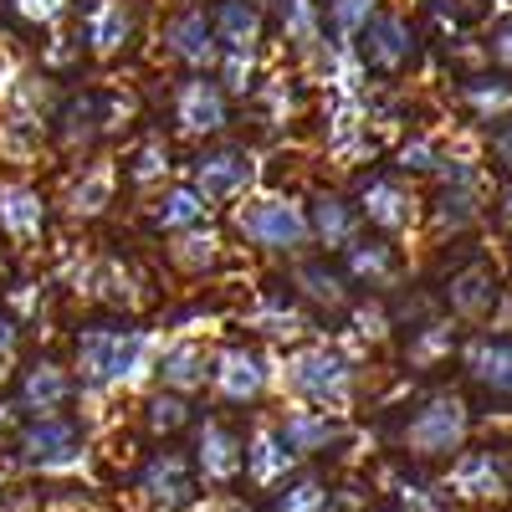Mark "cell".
<instances>
[{"instance_id": "31", "label": "cell", "mask_w": 512, "mask_h": 512, "mask_svg": "<svg viewBox=\"0 0 512 512\" xmlns=\"http://www.w3.org/2000/svg\"><path fill=\"white\" fill-rule=\"evenodd\" d=\"M297 466V451L282 441V431H272V425H262L251 441H246V477L256 487H277L287 482V472Z\"/></svg>"}, {"instance_id": "26", "label": "cell", "mask_w": 512, "mask_h": 512, "mask_svg": "<svg viewBox=\"0 0 512 512\" xmlns=\"http://www.w3.org/2000/svg\"><path fill=\"white\" fill-rule=\"evenodd\" d=\"M210 26H216L226 52H246V47H262L267 11H262V0H216Z\"/></svg>"}, {"instance_id": "56", "label": "cell", "mask_w": 512, "mask_h": 512, "mask_svg": "<svg viewBox=\"0 0 512 512\" xmlns=\"http://www.w3.org/2000/svg\"><path fill=\"white\" fill-rule=\"evenodd\" d=\"M487 6H492L497 16H512V0H487Z\"/></svg>"}, {"instance_id": "55", "label": "cell", "mask_w": 512, "mask_h": 512, "mask_svg": "<svg viewBox=\"0 0 512 512\" xmlns=\"http://www.w3.org/2000/svg\"><path fill=\"white\" fill-rule=\"evenodd\" d=\"M492 159H497V164L507 169V175H512V118L492 128Z\"/></svg>"}, {"instance_id": "46", "label": "cell", "mask_w": 512, "mask_h": 512, "mask_svg": "<svg viewBox=\"0 0 512 512\" xmlns=\"http://www.w3.org/2000/svg\"><path fill=\"white\" fill-rule=\"evenodd\" d=\"M390 328H395V318H390V308H384V303H354L349 308V333L364 338V344H384Z\"/></svg>"}, {"instance_id": "34", "label": "cell", "mask_w": 512, "mask_h": 512, "mask_svg": "<svg viewBox=\"0 0 512 512\" xmlns=\"http://www.w3.org/2000/svg\"><path fill=\"white\" fill-rule=\"evenodd\" d=\"M344 277H349V282H364V287H390V282H395V246L359 236V241L344 251Z\"/></svg>"}, {"instance_id": "22", "label": "cell", "mask_w": 512, "mask_h": 512, "mask_svg": "<svg viewBox=\"0 0 512 512\" xmlns=\"http://www.w3.org/2000/svg\"><path fill=\"white\" fill-rule=\"evenodd\" d=\"M308 72L328 88V98H364V82H369V62L359 47H323L308 57Z\"/></svg>"}, {"instance_id": "15", "label": "cell", "mask_w": 512, "mask_h": 512, "mask_svg": "<svg viewBox=\"0 0 512 512\" xmlns=\"http://www.w3.org/2000/svg\"><path fill=\"white\" fill-rule=\"evenodd\" d=\"M77 41L93 57H118L128 41H134V6H128V0H93V6L82 11Z\"/></svg>"}, {"instance_id": "53", "label": "cell", "mask_w": 512, "mask_h": 512, "mask_svg": "<svg viewBox=\"0 0 512 512\" xmlns=\"http://www.w3.org/2000/svg\"><path fill=\"white\" fill-rule=\"evenodd\" d=\"M21 349V318L16 313H0V364H11Z\"/></svg>"}, {"instance_id": "59", "label": "cell", "mask_w": 512, "mask_h": 512, "mask_svg": "<svg viewBox=\"0 0 512 512\" xmlns=\"http://www.w3.org/2000/svg\"><path fill=\"white\" fill-rule=\"evenodd\" d=\"M0 379H6V364H0Z\"/></svg>"}, {"instance_id": "38", "label": "cell", "mask_w": 512, "mask_h": 512, "mask_svg": "<svg viewBox=\"0 0 512 512\" xmlns=\"http://www.w3.org/2000/svg\"><path fill=\"white\" fill-rule=\"evenodd\" d=\"M456 349V328L451 318H431V323H420L415 338H410V349H405V364L410 369H436L441 359H451Z\"/></svg>"}, {"instance_id": "5", "label": "cell", "mask_w": 512, "mask_h": 512, "mask_svg": "<svg viewBox=\"0 0 512 512\" xmlns=\"http://www.w3.org/2000/svg\"><path fill=\"white\" fill-rule=\"evenodd\" d=\"M256 175H262V159L251 149H205L195 164H190V185L210 200V205H231V200H246L256 195Z\"/></svg>"}, {"instance_id": "23", "label": "cell", "mask_w": 512, "mask_h": 512, "mask_svg": "<svg viewBox=\"0 0 512 512\" xmlns=\"http://www.w3.org/2000/svg\"><path fill=\"white\" fill-rule=\"evenodd\" d=\"M282 441L297 451V456H318V451H333L338 441H344V425H338V415L328 410H313V405H292L282 415Z\"/></svg>"}, {"instance_id": "4", "label": "cell", "mask_w": 512, "mask_h": 512, "mask_svg": "<svg viewBox=\"0 0 512 512\" xmlns=\"http://www.w3.org/2000/svg\"><path fill=\"white\" fill-rule=\"evenodd\" d=\"M21 461L36 466L47 477H67V472H88V451H82V425L67 420V415H52V420H31L21 441H16Z\"/></svg>"}, {"instance_id": "12", "label": "cell", "mask_w": 512, "mask_h": 512, "mask_svg": "<svg viewBox=\"0 0 512 512\" xmlns=\"http://www.w3.org/2000/svg\"><path fill=\"white\" fill-rule=\"evenodd\" d=\"M359 52H364V62H369L374 72H400V67L415 62L420 36H415V26H410L405 16L379 11V16L369 21V31L359 36Z\"/></svg>"}, {"instance_id": "44", "label": "cell", "mask_w": 512, "mask_h": 512, "mask_svg": "<svg viewBox=\"0 0 512 512\" xmlns=\"http://www.w3.org/2000/svg\"><path fill=\"white\" fill-rule=\"evenodd\" d=\"M256 98H262L272 128H287V123L297 118V108H303V98H297V82H292V77H267L262 88H256Z\"/></svg>"}, {"instance_id": "6", "label": "cell", "mask_w": 512, "mask_h": 512, "mask_svg": "<svg viewBox=\"0 0 512 512\" xmlns=\"http://www.w3.org/2000/svg\"><path fill=\"white\" fill-rule=\"evenodd\" d=\"M277 384H282V354H256V349H221L216 354V379H210V390H216L226 405H251L267 390H277Z\"/></svg>"}, {"instance_id": "39", "label": "cell", "mask_w": 512, "mask_h": 512, "mask_svg": "<svg viewBox=\"0 0 512 512\" xmlns=\"http://www.w3.org/2000/svg\"><path fill=\"white\" fill-rule=\"evenodd\" d=\"M379 16V0H328V31L333 47H359V36Z\"/></svg>"}, {"instance_id": "40", "label": "cell", "mask_w": 512, "mask_h": 512, "mask_svg": "<svg viewBox=\"0 0 512 512\" xmlns=\"http://www.w3.org/2000/svg\"><path fill=\"white\" fill-rule=\"evenodd\" d=\"M169 169H175V159H169V144L164 139H144L134 149V159H128V185L134 190H164Z\"/></svg>"}, {"instance_id": "13", "label": "cell", "mask_w": 512, "mask_h": 512, "mask_svg": "<svg viewBox=\"0 0 512 512\" xmlns=\"http://www.w3.org/2000/svg\"><path fill=\"white\" fill-rule=\"evenodd\" d=\"M195 472L210 482V487H226L246 472V446L236 431H226L221 420H205L200 436H195Z\"/></svg>"}, {"instance_id": "18", "label": "cell", "mask_w": 512, "mask_h": 512, "mask_svg": "<svg viewBox=\"0 0 512 512\" xmlns=\"http://www.w3.org/2000/svg\"><path fill=\"white\" fill-rule=\"evenodd\" d=\"M139 492L144 502L164 507V512H175L195 497V472H190V461L180 451H159L144 461V472H139Z\"/></svg>"}, {"instance_id": "57", "label": "cell", "mask_w": 512, "mask_h": 512, "mask_svg": "<svg viewBox=\"0 0 512 512\" xmlns=\"http://www.w3.org/2000/svg\"><path fill=\"white\" fill-rule=\"evenodd\" d=\"M502 221H512V195H507V205H502Z\"/></svg>"}, {"instance_id": "17", "label": "cell", "mask_w": 512, "mask_h": 512, "mask_svg": "<svg viewBox=\"0 0 512 512\" xmlns=\"http://www.w3.org/2000/svg\"><path fill=\"white\" fill-rule=\"evenodd\" d=\"M67 400H72V374H67V364H57V359H36V364L21 374V400H16V410H26L31 420H52V415H62Z\"/></svg>"}, {"instance_id": "2", "label": "cell", "mask_w": 512, "mask_h": 512, "mask_svg": "<svg viewBox=\"0 0 512 512\" xmlns=\"http://www.w3.org/2000/svg\"><path fill=\"white\" fill-rule=\"evenodd\" d=\"M277 390L297 395V405L349 415L354 390H359V364L338 344H297V349L282 354V384Z\"/></svg>"}, {"instance_id": "45", "label": "cell", "mask_w": 512, "mask_h": 512, "mask_svg": "<svg viewBox=\"0 0 512 512\" xmlns=\"http://www.w3.org/2000/svg\"><path fill=\"white\" fill-rule=\"evenodd\" d=\"M328 507H333V492L318 477H303L287 492H277V512H328Z\"/></svg>"}, {"instance_id": "21", "label": "cell", "mask_w": 512, "mask_h": 512, "mask_svg": "<svg viewBox=\"0 0 512 512\" xmlns=\"http://www.w3.org/2000/svg\"><path fill=\"white\" fill-rule=\"evenodd\" d=\"M123 323H88L72 338V369L82 374V390H103L108 395V369H113V349H118Z\"/></svg>"}, {"instance_id": "20", "label": "cell", "mask_w": 512, "mask_h": 512, "mask_svg": "<svg viewBox=\"0 0 512 512\" xmlns=\"http://www.w3.org/2000/svg\"><path fill=\"white\" fill-rule=\"evenodd\" d=\"M0 231H6L11 241H21V246L47 236V200H41L36 185H26V180L0 185Z\"/></svg>"}, {"instance_id": "16", "label": "cell", "mask_w": 512, "mask_h": 512, "mask_svg": "<svg viewBox=\"0 0 512 512\" xmlns=\"http://www.w3.org/2000/svg\"><path fill=\"white\" fill-rule=\"evenodd\" d=\"M52 128H57L62 154H88V149L108 134V98H103V93H77V98H67Z\"/></svg>"}, {"instance_id": "10", "label": "cell", "mask_w": 512, "mask_h": 512, "mask_svg": "<svg viewBox=\"0 0 512 512\" xmlns=\"http://www.w3.org/2000/svg\"><path fill=\"white\" fill-rule=\"evenodd\" d=\"M359 210H364V221H369L374 231L400 236V231H415V226H420L425 200H420L405 180L379 175V180H364V190H359Z\"/></svg>"}, {"instance_id": "1", "label": "cell", "mask_w": 512, "mask_h": 512, "mask_svg": "<svg viewBox=\"0 0 512 512\" xmlns=\"http://www.w3.org/2000/svg\"><path fill=\"white\" fill-rule=\"evenodd\" d=\"M231 231L262 256H308L318 246L313 236V210L292 195L256 190L231 205Z\"/></svg>"}, {"instance_id": "3", "label": "cell", "mask_w": 512, "mask_h": 512, "mask_svg": "<svg viewBox=\"0 0 512 512\" xmlns=\"http://www.w3.org/2000/svg\"><path fill=\"white\" fill-rule=\"evenodd\" d=\"M466 431H472V410H466V400L451 395V390H441V395H431V400H425V405L405 420L400 441H405L410 456L436 461V456L461 451V446H466Z\"/></svg>"}, {"instance_id": "42", "label": "cell", "mask_w": 512, "mask_h": 512, "mask_svg": "<svg viewBox=\"0 0 512 512\" xmlns=\"http://www.w3.org/2000/svg\"><path fill=\"white\" fill-rule=\"evenodd\" d=\"M369 98H328V149L369 134Z\"/></svg>"}, {"instance_id": "54", "label": "cell", "mask_w": 512, "mask_h": 512, "mask_svg": "<svg viewBox=\"0 0 512 512\" xmlns=\"http://www.w3.org/2000/svg\"><path fill=\"white\" fill-rule=\"evenodd\" d=\"M77 47H82L77 36H52V47H47V57H41V72H52V67H67V62L77 57Z\"/></svg>"}, {"instance_id": "32", "label": "cell", "mask_w": 512, "mask_h": 512, "mask_svg": "<svg viewBox=\"0 0 512 512\" xmlns=\"http://www.w3.org/2000/svg\"><path fill=\"white\" fill-rule=\"evenodd\" d=\"M461 359H466V369H472L477 384H487V390H497V395H512V338L482 333L461 349Z\"/></svg>"}, {"instance_id": "43", "label": "cell", "mask_w": 512, "mask_h": 512, "mask_svg": "<svg viewBox=\"0 0 512 512\" xmlns=\"http://www.w3.org/2000/svg\"><path fill=\"white\" fill-rule=\"evenodd\" d=\"M144 425H149L154 436H175V431H185V425H190V400L175 395V390L149 395V400H144Z\"/></svg>"}, {"instance_id": "37", "label": "cell", "mask_w": 512, "mask_h": 512, "mask_svg": "<svg viewBox=\"0 0 512 512\" xmlns=\"http://www.w3.org/2000/svg\"><path fill=\"white\" fill-rule=\"evenodd\" d=\"M461 103L482 123H507L512 118V82H502V77H466L461 82Z\"/></svg>"}, {"instance_id": "50", "label": "cell", "mask_w": 512, "mask_h": 512, "mask_svg": "<svg viewBox=\"0 0 512 512\" xmlns=\"http://www.w3.org/2000/svg\"><path fill=\"white\" fill-rule=\"evenodd\" d=\"M487 62H497V67L512 72V16H502V21L487 31Z\"/></svg>"}, {"instance_id": "27", "label": "cell", "mask_w": 512, "mask_h": 512, "mask_svg": "<svg viewBox=\"0 0 512 512\" xmlns=\"http://www.w3.org/2000/svg\"><path fill=\"white\" fill-rule=\"evenodd\" d=\"M164 256H169V267L185 272V277H210V272H216V267L226 262V241H221V231L195 226V231L169 236Z\"/></svg>"}, {"instance_id": "51", "label": "cell", "mask_w": 512, "mask_h": 512, "mask_svg": "<svg viewBox=\"0 0 512 512\" xmlns=\"http://www.w3.org/2000/svg\"><path fill=\"white\" fill-rule=\"evenodd\" d=\"M41 297H47V287H41V282H16L6 303H11L16 318H31V313H41Z\"/></svg>"}, {"instance_id": "33", "label": "cell", "mask_w": 512, "mask_h": 512, "mask_svg": "<svg viewBox=\"0 0 512 512\" xmlns=\"http://www.w3.org/2000/svg\"><path fill=\"white\" fill-rule=\"evenodd\" d=\"M323 26H328V16L318 11V0H282V41H287V47L303 57V62L328 47Z\"/></svg>"}, {"instance_id": "8", "label": "cell", "mask_w": 512, "mask_h": 512, "mask_svg": "<svg viewBox=\"0 0 512 512\" xmlns=\"http://www.w3.org/2000/svg\"><path fill=\"white\" fill-rule=\"evenodd\" d=\"M175 123H180L185 139L221 134V128L231 123V93L221 88V77H205V72L185 77L175 88Z\"/></svg>"}, {"instance_id": "24", "label": "cell", "mask_w": 512, "mask_h": 512, "mask_svg": "<svg viewBox=\"0 0 512 512\" xmlns=\"http://www.w3.org/2000/svg\"><path fill=\"white\" fill-rule=\"evenodd\" d=\"M246 328H256L277 349H297V344H303V333H313V318L297 303H287V297H262V303L246 308Z\"/></svg>"}, {"instance_id": "30", "label": "cell", "mask_w": 512, "mask_h": 512, "mask_svg": "<svg viewBox=\"0 0 512 512\" xmlns=\"http://www.w3.org/2000/svg\"><path fill=\"white\" fill-rule=\"evenodd\" d=\"M451 492L461 497V502H492V497H502V466L492 461V451H461L456 461H451Z\"/></svg>"}, {"instance_id": "19", "label": "cell", "mask_w": 512, "mask_h": 512, "mask_svg": "<svg viewBox=\"0 0 512 512\" xmlns=\"http://www.w3.org/2000/svg\"><path fill=\"white\" fill-rule=\"evenodd\" d=\"M159 379H164V390H175V395H195L216 379V354H210L200 338H169V349L159 359Z\"/></svg>"}, {"instance_id": "11", "label": "cell", "mask_w": 512, "mask_h": 512, "mask_svg": "<svg viewBox=\"0 0 512 512\" xmlns=\"http://www.w3.org/2000/svg\"><path fill=\"white\" fill-rule=\"evenodd\" d=\"M502 297H507V287L497 282V272H492L487 262L461 267V272H451V282H446V308H451V318H461V323H492L497 308H502Z\"/></svg>"}, {"instance_id": "47", "label": "cell", "mask_w": 512, "mask_h": 512, "mask_svg": "<svg viewBox=\"0 0 512 512\" xmlns=\"http://www.w3.org/2000/svg\"><path fill=\"white\" fill-rule=\"evenodd\" d=\"M395 164L405 169V175H436V169H441V144L425 139V134H415V139H405V144L395 149Z\"/></svg>"}, {"instance_id": "28", "label": "cell", "mask_w": 512, "mask_h": 512, "mask_svg": "<svg viewBox=\"0 0 512 512\" xmlns=\"http://www.w3.org/2000/svg\"><path fill=\"white\" fill-rule=\"evenodd\" d=\"M313 236H318V246L323 251H349L354 241H359V221H364V210L359 205H349L344 195H318L313 205Z\"/></svg>"}, {"instance_id": "14", "label": "cell", "mask_w": 512, "mask_h": 512, "mask_svg": "<svg viewBox=\"0 0 512 512\" xmlns=\"http://www.w3.org/2000/svg\"><path fill=\"white\" fill-rule=\"evenodd\" d=\"M113 195H118V164L113 159H93V164H82L77 175L67 180L62 210L72 221H98L103 210L113 205Z\"/></svg>"}, {"instance_id": "41", "label": "cell", "mask_w": 512, "mask_h": 512, "mask_svg": "<svg viewBox=\"0 0 512 512\" xmlns=\"http://www.w3.org/2000/svg\"><path fill=\"white\" fill-rule=\"evenodd\" d=\"M221 88L231 98H251L262 88V47H246V52H221Z\"/></svg>"}, {"instance_id": "29", "label": "cell", "mask_w": 512, "mask_h": 512, "mask_svg": "<svg viewBox=\"0 0 512 512\" xmlns=\"http://www.w3.org/2000/svg\"><path fill=\"white\" fill-rule=\"evenodd\" d=\"M436 236H461L482 221V185H441V195L425 205Z\"/></svg>"}, {"instance_id": "9", "label": "cell", "mask_w": 512, "mask_h": 512, "mask_svg": "<svg viewBox=\"0 0 512 512\" xmlns=\"http://www.w3.org/2000/svg\"><path fill=\"white\" fill-rule=\"evenodd\" d=\"M164 52L175 57L180 67H190V77L195 72H210V67H221V36H216V26H210V16H205V6H185V11H175L164 21Z\"/></svg>"}, {"instance_id": "48", "label": "cell", "mask_w": 512, "mask_h": 512, "mask_svg": "<svg viewBox=\"0 0 512 512\" xmlns=\"http://www.w3.org/2000/svg\"><path fill=\"white\" fill-rule=\"evenodd\" d=\"M72 11V0H11V16L26 26H57Z\"/></svg>"}, {"instance_id": "49", "label": "cell", "mask_w": 512, "mask_h": 512, "mask_svg": "<svg viewBox=\"0 0 512 512\" xmlns=\"http://www.w3.org/2000/svg\"><path fill=\"white\" fill-rule=\"evenodd\" d=\"M400 512H441V497L425 487V482H400Z\"/></svg>"}, {"instance_id": "52", "label": "cell", "mask_w": 512, "mask_h": 512, "mask_svg": "<svg viewBox=\"0 0 512 512\" xmlns=\"http://www.w3.org/2000/svg\"><path fill=\"white\" fill-rule=\"evenodd\" d=\"M216 313H185V318H175V328H169V333H175V338H200V333H216Z\"/></svg>"}, {"instance_id": "58", "label": "cell", "mask_w": 512, "mask_h": 512, "mask_svg": "<svg viewBox=\"0 0 512 512\" xmlns=\"http://www.w3.org/2000/svg\"><path fill=\"white\" fill-rule=\"evenodd\" d=\"M11 420V405H0V425H6Z\"/></svg>"}, {"instance_id": "7", "label": "cell", "mask_w": 512, "mask_h": 512, "mask_svg": "<svg viewBox=\"0 0 512 512\" xmlns=\"http://www.w3.org/2000/svg\"><path fill=\"white\" fill-rule=\"evenodd\" d=\"M169 349V338L159 328H123L118 349H113V369H108V395H139L159 379V359Z\"/></svg>"}, {"instance_id": "36", "label": "cell", "mask_w": 512, "mask_h": 512, "mask_svg": "<svg viewBox=\"0 0 512 512\" xmlns=\"http://www.w3.org/2000/svg\"><path fill=\"white\" fill-rule=\"evenodd\" d=\"M93 297H103V303H113V308H123V313H134V308H144V282H139V272L134 267H123L118 256H103L98 262V282H93Z\"/></svg>"}, {"instance_id": "35", "label": "cell", "mask_w": 512, "mask_h": 512, "mask_svg": "<svg viewBox=\"0 0 512 512\" xmlns=\"http://www.w3.org/2000/svg\"><path fill=\"white\" fill-rule=\"evenodd\" d=\"M292 287L308 297V303H318V308H344L349 303V277L344 272H333L328 262H292Z\"/></svg>"}, {"instance_id": "25", "label": "cell", "mask_w": 512, "mask_h": 512, "mask_svg": "<svg viewBox=\"0 0 512 512\" xmlns=\"http://www.w3.org/2000/svg\"><path fill=\"white\" fill-rule=\"evenodd\" d=\"M205 216H210V200H205L195 185H164V190L149 200V226L164 231V236L195 231V226H205Z\"/></svg>"}]
</instances>
